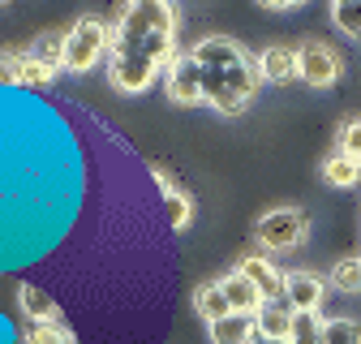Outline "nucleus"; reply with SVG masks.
Listing matches in <instances>:
<instances>
[{"label":"nucleus","instance_id":"nucleus-3","mask_svg":"<svg viewBox=\"0 0 361 344\" xmlns=\"http://www.w3.org/2000/svg\"><path fill=\"white\" fill-rule=\"evenodd\" d=\"M310 237V215L301 207H276L258 220V245L267 250H297Z\"/></svg>","mask_w":361,"mask_h":344},{"label":"nucleus","instance_id":"nucleus-27","mask_svg":"<svg viewBox=\"0 0 361 344\" xmlns=\"http://www.w3.org/2000/svg\"><path fill=\"white\" fill-rule=\"evenodd\" d=\"M250 344H288V340H267V336H258V331H254V340H250Z\"/></svg>","mask_w":361,"mask_h":344},{"label":"nucleus","instance_id":"nucleus-12","mask_svg":"<svg viewBox=\"0 0 361 344\" xmlns=\"http://www.w3.org/2000/svg\"><path fill=\"white\" fill-rule=\"evenodd\" d=\"M219 288H224V297H228L233 314H258V310H262V297H258V288H254V284H250L241 271L224 276V280H219Z\"/></svg>","mask_w":361,"mask_h":344},{"label":"nucleus","instance_id":"nucleus-13","mask_svg":"<svg viewBox=\"0 0 361 344\" xmlns=\"http://www.w3.org/2000/svg\"><path fill=\"white\" fill-rule=\"evenodd\" d=\"M254 331H258V314H228V319L211 323V340L215 344H250Z\"/></svg>","mask_w":361,"mask_h":344},{"label":"nucleus","instance_id":"nucleus-9","mask_svg":"<svg viewBox=\"0 0 361 344\" xmlns=\"http://www.w3.org/2000/svg\"><path fill=\"white\" fill-rule=\"evenodd\" d=\"M190 56H194L202 69H219V73H224V69H237V65H245V61H250V56L237 48V43H233V39H224V35H211V39H202L198 48L190 52Z\"/></svg>","mask_w":361,"mask_h":344},{"label":"nucleus","instance_id":"nucleus-19","mask_svg":"<svg viewBox=\"0 0 361 344\" xmlns=\"http://www.w3.org/2000/svg\"><path fill=\"white\" fill-rule=\"evenodd\" d=\"M331 26L348 39H361V0H336L331 5Z\"/></svg>","mask_w":361,"mask_h":344},{"label":"nucleus","instance_id":"nucleus-20","mask_svg":"<svg viewBox=\"0 0 361 344\" xmlns=\"http://www.w3.org/2000/svg\"><path fill=\"white\" fill-rule=\"evenodd\" d=\"M323 327H327L323 314H293V336H288V344H323Z\"/></svg>","mask_w":361,"mask_h":344},{"label":"nucleus","instance_id":"nucleus-21","mask_svg":"<svg viewBox=\"0 0 361 344\" xmlns=\"http://www.w3.org/2000/svg\"><path fill=\"white\" fill-rule=\"evenodd\" d=\"M327 284L340 288V293H357L361 288V258H340L331 267V276H327Z\"/></svg>","mask_w":361,"mask_h":344},{"label":"nucleus","instance_id":"nucleus-6","mask_svg":"<svg viewBox=\"0 0 361 344\" xmlns=\"http://www.w3.org/2000/svg\"><path fill=\"white\" fill-rule=\"evenodd\" d=\"M164 82H168V95L172 104H202V65L180 52L168 69H164Z\"/></svg>","mask_w":361,"mask_h":344},{"label":"nucleus","instance_id":"nucleus-23","mask_svg":"<svg viewBox=\"0 0 361 344\" xmlns=\"http://www.w3.org/2000/svg\"><path fill=\"white\" fill-rule=\"evenodd\" d=\"M336 151H344V155H353V159L361 164V116H348V121L340 125V134H336Z\"/></svg>","mask_w":361,"mask_h":344},{"label":"nucleus","instance_id":"nucleus-5","mask_svg":"<svg viewBox=\"0 0 361 344\" xmlns=\"http://www.w3.org/2000/svg\"><path fill=\"white\" fill-rule=\"evenodd\" d=\"M155 73H159V65L147 61V56H112V65H108V78H112V86H116L121 95H142V91H151Z\"/></svg>","mask_w":361,"mask_h":344},{"label":"nucleus","instance_id":"nucleus-26","mask_svg":"<svg viewBox=\"0 0 361 344\" xmlns=\"http://www.w3.org/2000/svg\"><path fill=\"white\" fill-rule=\"evenodd\" d=\"M18 82H22V56L0 52V86H18Z\"/></svg>","mask_w":361,"mask_h":344},{"label":"nucleus","instance_id":"nucleus-14","mask_svg":"<svg viewBox=\"0 0 361 344\" xmlns=\"http://www.w3.org/2000/svg\"><path fill=\"white\" fill-rule=\"evenodd\" d=\"M258 336L267 340H288L293 336V306L288 301H271L258 310Z\"/></svg>","mask_w":361,"mask_h":344},{"label":"nucleus","instance_id":"nucleus-17","mask_svg":"<svg viewBox=\"0 0 361 344\" xmlns=\"http://www.w3.org/2000/svg\"><path fill=\"white\" fill-rule=\"evenodd\" d=\"M30 61H43L48 69H65V35H39L30 43Z\"/></svg>","mask_w":361,"mask_h":344},{"label":"nucleus","instance_id":"nucleus-8","mask_svg":"<svg viewBox=\"0 0 361 344\" xmlns=\"http://www.w3.org/2000/svg\"><path fill=\"white\" fill-rule=\"evenodd\" d=\"M323 297H327V280L323 276H314V271H288L284 301L293 306V314H319Z\"/></svg>","mask_w":361,"mask_h":344},{"label":"nucleus","instance_id":"nucleus-15","mask_svg":"<svg viewBox=\"0 0 361 344\" xmlns=\"http://www.w3.org/2000/svg\"><path fill=\"white\" fill-rule=\"evenodd\" d=\"M323 181L336 185V190H348V185H361V164L344 151H331L323 159Z\"/></svg>","mask_w":361,"mask_h":344},{"label":"nucleus","instance_id":"nucleus-10","mask_svg":"<svg viewBox=\"0 0 361 344\" xmlns=\"http://www.w3.org/2000/svg\"><path fill=\"white\" fill-rule=\"evenodd\" d=\"M18 306L30 323H61V310H56V301L48 288H39V284H22L18 288Z\"/></svg>","mask_w":361,"mask_h":344},{"label":"nucleus","instance_id":"nucleus-16","mask_svg":"<svg viewBox=\"0 0 361 344\" xmlns=\"http://www.w3.org/2000/svg\"><path fill=\"white\" fill-rule=\"evenodd\" d=\"M194 310L207 319V327L211 323H219V319H228L233 314V306H228V297H224V288H219V280L215 284H202L198 293H194Z\"/></svg>","mask_w":361,"mask_h":344},{"label":"nucleus","instance_id":"nucleus-2","mask_svg":"<svg viewBox=\"0 0 361 344\" xmlns=\"http://www.w3.org/2000/svg\"><path fill=\"white\" fill-rule=\"evenodd\" d=\"M108 52H112V26L108 22H99V18H78L65 30V69L69 73L95 69Z\"/></svg>","mask_w":361,"mask_h":344},{"label":"nucleus","instance_id":"nucleus-7","mask_svg":"<svg viewBox=\"0 0 361 344\" xmlns=\"http://www.w3.org/2000/svg\"><path fill=\"white\" fill-rule=\"evenodd\" d=\"M297 61H301V69H297V78L305 82V86H331L336 78H340V56L327 48V43H305V48H297Z\"/></svg>","mask_w":361,"mask_h":344},{"label":"nucleus","instance_id":"nucleus-22","mask_svg":"<svg viewBox=\"0 0 361 344\" xmlns=\"http://www.w3.org/2000/svg\"><path fill=\"white\" fill-rule=\"evenodd\" d=\"M323 344H361V323L357 319H327Z\"/></svg>","mask_w":361,"mask_h":344},{"label":"nucleus","instance_id":"nucleus-25","mask_svg":"<svg viewBox=\"0 0 361 344\" xmlns=\"http://www.w3.org/2000/svg\"><path fill=\"white\" fill-rule=\"evenodd\" d=\"M56 78V69H48L43 61H30L26 52H22V86H48Z\"/></svg>","mask_w":361,"mask_h":344},{"label":"nucleus","instance_id":"nucleus-1","mask_svg":"<svg viewBox=\"0 0 361 344\" xmlns=\"http://www.w3.org/2000/svg\"><path fill=\"white\" fill-rule=\"evenodd\" d=\"M155 35H176V5L168 0H133V5L121 9L116 26H112V48L121 43H142Z\"/></svg>","mask_w":361,"mask_h":344},{"label":"nucleus","instance_id":"nucleus-24","mask_svg":"<svg viewBox=\"0 0 361 344\" xmlns=\"http://www.w3.org/2000/svg\"><path fill=\"white\" fill-rule=\"evenodd\" d=\"M26 344H73V336H69L61 323H30Z\"/></svg>","mask_w":361,"mask_h":344},{"label":"nucleus","instance_id":"nucleus-18","mask_svg":"<svg viewBox=\"0 0 361 344\" xmlns=\"http://www.w3.org/2000/svg\"><path fill=\"white\" fill-rule=\"evenodd\" d=\"M164 194V220L172 224V228H185L190 220H194V202H190V194H180L176 185H168V190H159Z\"/></svg>","mask_w":361,"mask_h":344},{"label":"nucleus","instance_id":"nucleus-11","mask_svg":"<svg viewBox=\"0 0 361 344\" xmlns=\"http://www.w3.org/2000/svg\"><path fill=\"white\" fill-rule=\"evenodd\" d=\"M258 69H262V78H267V82H293V78H297V69H301L297 48H284V43L267 48V52L258 56Z\"/></svg>","mask_w":361,"mask_h":344},{"label":"nucleus","instance_id":"nucleus-4","mask_svg":"<svg viewBox=\"0 0 361 344\" xmlns=\"http://www.w3.org/2000/svg\"><path fill=\"white\" fill-rule=\"evenodd\" d=\"M237 271L258 288L262 306H271V301H284V293H288V271H280L267 254H245L241 263H237Z\"/></svg>","mask_w":361,"mask_h":344}]
</instances>
